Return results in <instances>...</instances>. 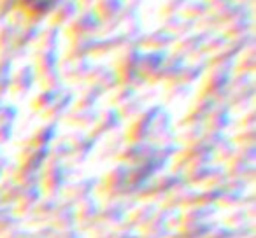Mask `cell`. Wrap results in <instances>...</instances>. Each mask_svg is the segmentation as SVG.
Wrapping results in <instances>:
<instances>
[{"mask_svg": "<svg viewBox=\"0 0 256 238\" xmlns=\"http://www.w3.org/2000/svg\"><path fill=\"white\" fill-rule=\"evenodd\" d=\"M60 2L62 0H18V4L32 14H44V12L56 7Z\"/></svg>", "mask_w": 256, "mask_h": 238, "instance_id": "obj_1", "label": "cell"}]
</instances>
